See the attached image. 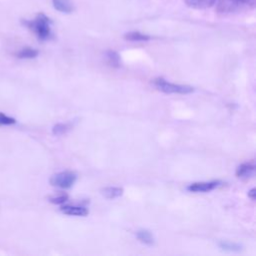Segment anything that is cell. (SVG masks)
<instances>
[{
	"instance_id": "obj_1",
	"label": "cell",
	"mask_w": 256,
	"mask_h": 256,
	"mask_svg": "<svg viewBox=\"0 0 256 256\" xmlns=\"http://www.w3.org/2000/svg\"><path fill=\"white\" fill-rule=\"evenodd\" d=\"M23 25L35 33L39 40H48L52 37L51 19L44 13H38L32 20H23Z\"/></svg>"
},
{
	"instance_id": "obj_2",
	"label": "cell",
	"mask_w": 256,
	"mask_h": 256,
	"mask_svg": "<svg viewBox=\"0 0 256 256\" xmlns=\"http://www.w3.org/2000/svg\"><path fill=\"white\" fill-rule=\"evenodd\" d=\"M217 10L221 13L240 12L245 9H253L255 0H217Z\"/></svg>"
},
{
	"instance_id": "obj_3",
	"label": "cell",
	"mask_w": 256,
	"mask_h": 256,
	"mask_svg": "<svg viewBox=\"0 0 256 256\" xmlns=\"http://www.w3.org/2000/svg\"><path fill=\"white\" fill-rule=\"evenodd\" d=\"M152 84L160 91L167 94H190L194 91V88L189 85H181L168 82L162 77H158L152 80Z\"/></svg>"
},
{
	"instance_id": "obj_4",
	"label": "cell",
	"mask_w": 256,
	"mask_h": 256,
	"mask_svg": "<svg viewBox=\"0 0 256 256\" xmlns=\"http://www.w3.org/2000/svg\"><path fill=\"white\" fill-rule=\"evenodd\" d=\"M76 179L77 176L75 173L70 171H63L52 175L49 182L54 187L68 189L73 186V184L76 182Z\"/></svg>"
},
{
	"instance_id": "obj_5",
	"label": "cell",
	"mask_w": 256,
	"mask_h": 256,
	"mask_svg": "<svg viewBox=\"0 0 256 256\" xmlns=\"http://www.w3.org/2000/svg\"><path fill=\"white\" fill-rule=\"evenodd\" d=\"M221 184L220 181H209V182H195L187 186V190L189 192L199 193V192H209L214 190Z\"/></svg>"
},
{
	"instance_id": "obj_6",
	"label": "cell",
	"mask_w": 256,
	"mask_h": 256,
	"mask_svg": "<svg viewBox=\"0 0 256 256\" xmlns=\"http://www.w3.org/2000/svg\"><path fill=\"white\" fill-rule=\"evenodd\" d=\"M60 211L69 216H86L89 211L82 206H71V205H64L60 207Z\"/></svg>"
},
{
	"instance_id": "obj_7",
	"label": "cell",
	"mask_w": 256,
	"mask_h": 256,
	"mask_svg": "<svg viewBox=\"0 0 256 256\" xmlns=\"http://www.w3.org/2000/svg\"><path fill=\"white\" fill-rule=\"evenodd\" d=\"M255 172V165L253 163H242L236 169V176L238 178L251 177Z\"/></svg>"
},
{
	"instance_id": "obj_8",
	"label": "cell",
	"mask_w": 256,
	"mask_h": 256,
	"mask_svg": "<svg viewBox=\"0 0 256 256\" xmlns=\"http://www.w3.org/2000/svg\"><path fill=\"white\" fill-rule=\"evenodd\" d=\"M123 188L117 186H109L101 189V194L107 199H115L123 195Z\"/></svg>"
},
{
	"instance_id": "obj_9",
	"label": "cell",
	"mask_w": 256,
	"mask_h": 256,
	"mask_svg": "<svg viewBox=\"0 0 256 256\" xmlns=\"http://www.w3.org/2000/svg\"><path fill=\"white\" fill-rule=\"evenodd\" d=\"M53 7L62 13H71L73 11V5L70 0H52Z\"/></svg>"
},
{
	"instance_id": "obj_10",
	"label": "cell",
	"mask_w": 256,
	"mask_h": 256,
	"mask_svg": "<svg viewBox=\"0 0 256 256\" xmlns=\"http://www.w3.org/2000/svg\"><path fill=\"white\" fill-rule=\"evenodd\" d=\"M187 6L194 9H206L211 7L216 0H184Z\"/></svg>"
},
{
	"instance_id": "obj_11",
	"label": "cell",
	"mask_w": 256,
	"mask_h": 256,
	"mask_svg": "<svg viewBox=\"0 0 256 256\" xmlns=\"http://www.w3.org/2000/svg\"><path fill=\"white\" fill-rule=\"evenodd\" d=\"M105 58H106V61L107 63L114 67V68H118L120 67L121 65V58H120V55L114 51V50H107L105 52Z\"/></svg>"
},
{
	"instance_id": "obj_12",
	"label": "cell",
	"mask_w": 256,
	"mask_h": 256,
	"mask_svg": "<svg viewBox=\"0 0 256 256\" xmlns=\"http://www.w3.org/2000/svg\"><path fill=\"white\" fill-rule=\"evenodd\" d=\"M136 237H137V239H138L140 242H142V243H144V244H146V245H152V244L154 243V237H153V235L151 234L150 231H148V230H146V229H140V230H138V231L136 232Z\"/></svg>"
},
{
	"instance_id": "obj_13",
	"label": "cell",
	"mask_w": 256,
	"mask_h": 256,
	"mask_svg": "<svg viewBox=\"0 0 256 256\" xmlns=\"http://www.w3.org/2000/svg\"><path fill=\"white\" fill-rule=\"evenodd\" d=\"M38 54H39L38 50L31 47H24L16 53V56L20 59H33V58H36Z\"/></svg>"
},
{
	"instance_id": "obj_14",
	"label": "cell",
	"mask_w": 256,
	"mask_h": 256,
	"mask_svg": "<svg viewBox=\"0 0 256 256\" xmlns=\"http://www.w3.org/2000/svg\"><path fill=\"white\" fill-rule=\"evenodd\" d=\"M125 40L127 41H148L150 40V36L146 35V34H142L138 31H132V32H128L124 35Z\"/></svg>"
},
{
	"instance_id": "obj_15",
	"label": "cell",
	"mask_w": 256,
	"mask_h": 256,
	"mask_svg": "<svg viewBox=\"0 0 256 256\" xmlns=\"http://www.w3.org/2000/svg\"><path fill=\"white\" fill-rule=\"evenodd\" d=\"M220 249L228 252H239L242 250V245L229 241H221L218 243Z\"/></svg>"
},
{
	"instance_id": "obj_16",
	"label": "cell",
	"mask_w": 256,
	"mask_h": 256,
	"mask_svg": "<svg viewBox=\"0 0 256 256\" xmlns=\"http://www.w3.org/2000/svg\"><path fill=\"white\" fill-rule=\"evenodd\" d=\"M68 129H69L68 125L63 124V123H58L53 126L52 133L56 136H59V135H63L64 133H66L68 131Z\"/></svg>"
},
{
	"instance_id": "obj_17",
	"label": "cell",
	"mask_w": 256,
	"mask_h": 256,
	"mask_svg": "<svg viewBox=\"0 0 256 256\" xmlns=\"http://www.w3.org/2000/svg\"><path fill=\"white\" fill-rule=\"evenodd\" d=\"M16 120L13 117L7 116L6 114L0 112V126H7V125H12L15 124Z\"/></svg>"
},
{
	"instance_id": "obj_18",
	"label": "cell",
	"mask_w": 256,
	"mask_h": 256,
	"mask_svg": "<svg viewBox=\"0 0 256 256\" xmlns=\"http://www.w3.org/2000/svg\"><path fill=\"white\" fill-rule=\"evenodd\" d=\"M67 200H68V195H67V194H60V195L53 196V197H50V198H49V202H51V203H53V204H57V205L63 204V203H65Z\"/></svg>"
},
{
	"instance_id": "obj_19",
	"label": "cell",
	"mask_w": 256,
	"mask_h": 256,
	"mask_svg": "<svg viewBox=\"0 0 256 256\" xmlns=\"http://www.w3.org/2000/svg\"><path fill=\"white\" fill-rule=\"evenodd\" d=\"M248 197L251 198L252 200H255V198H256V189L255 188H252L251 190L248 191Z\"/></svg>"
}]
</instances>
